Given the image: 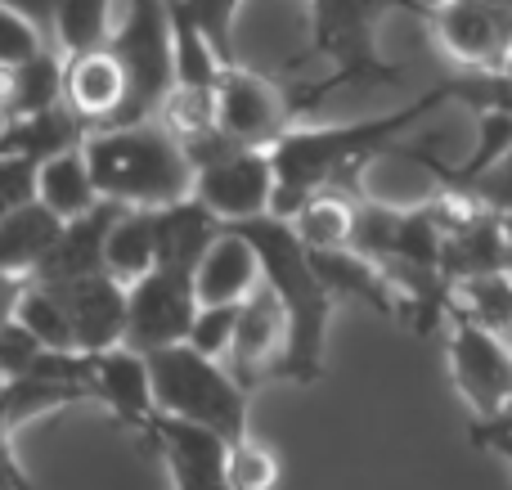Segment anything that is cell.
I'll return each mask as SVG.
<instances>
[{"instance_id":"cell-23","label":"cell","mask_w":512,"mask_h":490,"mask_svg":"<svg viewBox=\"0 0 512 490\" xmlns=\"http://www.w3.org/2000/svg\"><path fill=\"white\" fill-rule=\"evenodd\" d=\"M355 207L360 198L346 189H315L297 212L288 216L297 239L310 252H328V248H351V230H355Z\"/></svg>"},{"instance_id":"cell-19","label":"cell","mask_w":512,"mask_h":490,"mask_svg":"<svg viewBox=\"0 0 512 490\" xmlns=\"http://www.w3.org/2000/svg\"><path fill=\"white\" fill-rule=\"evenodd\" d=\"M81 140H86V126H81V117L59 99V104L41 108V113L9 117L5 131H0V153H18V158H32L36 167H41L54 153L77 149Z\"/></svg>"},{"instance_id":"cell-6","label":"cell","mask_w":512,"mask_h":490,"mask_svg":"<svg viewBox=\"0 0 512 490\" xmlns=\"http://www.w3.org/2000/svg\"><path fill=\"white\" fill-rule=\"evenodd\" d=\"M194 311H198L194 266L153 261L135 284H126L122 342L131 351H158V347H171V342H185Z\"/></svg>"},{"instance_id":"cell-34","label":"cell","mask_w":512,"mask_h":490,"mask_svg":"<svg viewBox=\"0 0 512 490\" xmlns=\"http://www.w3.org/2000/svg\"><path fill=\"white\" fill-rule=\"evenodd\" d=\"M504 270L512 275V212H504Z\"/></svg>"},{"instance_id":"cell-4","label":"cell","mask_w":512,"mask_h":490,"mask_svg":"<svg viewBox=\"0 0 512 490\" xmlns=\"http://www.w3.org/2000/svg\"><path fill=\"white\" fill-rule=\"evenodd\" d=\"M391 9H405L418 18L432 14L427 0H310V50L328 59V77L315 86H283L297 122H306L319 108V99L337 86H360V81L387 86L400 77L396 63H382L373 50V32Z\"/></svg>"},{"instance_id":"cell-20","label":"cell","mask_w":512,"mask_h":490,"mask_svg":"<svg viewBox=\"0 0 512 490\" xmlns=\"http://www.w3.org/2000/svg\"><path fill=\"white\" fill-rule=\"evenodd\" d=\"M63 221L45 203H23L14 212L0 216V275H23L32 279V270L41 266V257L50 252V243L59 239Z\"/></svg>"},{"instance_id":"cell-31","label":"cell","mask_w":512,"mask_h":490,"mask_svg":"<svg viewBox=\"0 0 512 490\" xmlns=\"http://www.w3.org/2000/svg\"><path fill=\"white\" fill-rule=\"evenodd\" d=\"M9 432H14V423H9L5 383H0V490H32V486H27V477H23V468H18V459H14Z\"/></svg>"},{"instance_id":"cell-25","label":"cell","mask_w":512,"mask_h":490,"mask_svg":"<svg viewBox=\"0 0 512 490\" xmlns=\"http://www.w3.org/2000/svg\"><path fill=\"white\" fill-rule=\"evenodd\" d=\"M108 32H113V0H54L50 41L63 54L104 45Z\"/></svg>"},{"instance_id":"cell-28","label":"cell","mask_w":512,"mask_h":490,"mask_svg":"<svg viewBox=\"0 0 512 490\" xmlns=\"http://www.w3.org/2000/svg\"><path fill=\"white\" fill-rule=\"evenodd\" d=\"M36 198V162L18 153H0V216Z\"/></svg>"},{"instance_id":"cell-12","label":"cell","mask_w":512,"mask_h":490,"mask_svg":"<svg viewBox=\"0 0 512 490\" xmlns=\"http://www.w3.org/2000/svg\"><path fill=\"white\" fill-rule=\"evenodd\" d=\"M90 396L108 405L126 432L149 441L153 423H158V405H153V378L144 351H131L126 342L104 347L90 356Z\"/></svg>"},{"instance_id":"cell-35","label":"cell","mask_w":512,"mask_h":490,"mask_svg":"<svg viewBox=\"0 0 512 490\" xmlns=\"http://www.w3.org/2000/svg\"><path fill=\"white\" fill-rule=\"evenodd\" d=\"M499 72H508V77H512V50H508V59H504V68H499Z\"/></svg>"},{"instance_id":"cell-8","label":"cell","mask_w":512,"mask_h":490,"mask_svg":"<svg viewBox=\"0 0 512 490\" xmlns=\"http://www.w3.org/2000/svg\"><path fill=\"white\" fill-rule=\"evenodd\" d=\"M445 356L459 396L468 401L472 419H486L512 396V351L486 324H477L459 302L445 315Z\"/></svg>"},{"instance_id":"cell-30","label":"cell","mask_w":512,"mask_h":490,"mask_svg":"<svg viewBox=\"0 0 512 490\" xmlns=\"http://www.w3.org/2000/svg\"><path fill=\"white\" fill-rule=\"evenodd\" d=\"M468 441H472L477 450H495V455H508V450H512V396H508L504 405H499L495 414H486V419H472Z\"/></svg>"},{"instance_id":"cell-32","label":"cell","mask_w":512,"mask_h":490,"mask_svg":"<svg viewBox=\"0 0 512 490\" xmlns=\"http://www.w3.org/2000/svg\"><path fill=\"white\" fill-rule=\"evenodd\" d=\"M5 9H14V14L32 18L36 27H41L45 36H50V14H54V0H0Z\"/></svg>"},{"instance_id":"cell-14","label":"cell","mask_w":512,"mask_h":490,"mask_svg":"<svg viewBox=\"0 0 512 490\" xmlns=\"http://www.w3.org/2000/svg\"><path fill=\"white\" fill-rule=\"evenodd\" d=\"M63 104L81 117L86 131L113 126L126 108V72L117 63V54L104 45L63 54Z\"/></svg>"},{"instance_id":"cell-22","label":"cell","mask_w":512,"mask_h":490,"mask_svg":"<svg viewBox=\"0 0 512 490\" xmlns=\"http://www.w3.org/2000/svg\"><path fill=\"white\" fill-rule=\"evenodd\" d=\"M36 203H45L59 221H72V216L90 212L99 203V189L90 180V167H86V153L68 149V153H54L36 167Z\"/></svg>"},{"instance_id":"cell-18","label":"cell","mask_w":512,"mask_h":490,"mask_svg":"<svg viewBox=\"0 0 512 490\" xmlns=\"http://www.w3.org/2000/svg\"><path fill=\"white\" fill-rule=\"evenodd\" d=\"M117 212H122V203L99 198L90 212L63 221L59 239L50 243V252H45L41 266L32 270V279H41V284H59V279H77V275H95V270H104V239H108V225L117 221Z\"/></svg>"},{"instance_id":"cell-24","label":"cell","mask_w":512,"mask_h":490,"mask_svg":"<svg viewBox=\"0 0 512 490\" xmlns=\"http://www.w3.org/2000/svg\"><path fill=\"white\" fill-rule=\"evenodd\" d=\"M63 99V50L45 45L18 68H5V117L41 113Z\"/></svg>"},{"instance_id":"cell-11","label":"cell","mask_w":512,"mask_h":490,"mask_svg":"<svg viewBox=\"0 0 512 490\" xmlns=\"http://www.w3.org/2000/svg\"><path fill=\"white\" fill-rule=\"evenodd\" d=\"M283 347H288V315H283V302L265 284H256L239 302L234 338H230V351H225L221 365L230 369L248 392H256L261 383L279 378Z\"/></svg>"},{"instance_id":"cell-13","label":"cell","mask_w":512,"mask_h":490,"mask_svg":"<svg viewBox=\"0 0 512 490\" xmlns=\"http://www.w3.org/2000/svg\"><path fill=\"white\" fill-rule=\"evenodd\" d=\"M36 284H41V279H36ZM50 288L59 293L63 311H68L77 351H104V347H117V342H122L126 284H117L108 270L77 275V279H59V284H50Z\"/></svg>"},{"instance_id":"cell-9","label":"cell","mask_w":512,"mask_h":490,"mask_svg":"<svg viewBox=\"0 0 512 490\" xmlns=\"http://www.w3.org/2000/svg\"><path fill=\"white\" fill-rule=\"evenodd\" d=\"M427 23L459 68H504L512 50V0H436Z\"/></svg>"},{"instance_id":"cell-10","label":"cell","mask_w":512,"mask_h":490,"mask_svg":"<svg viewBox=\"0 0 512 490\" xmlns=\"http://www.w3.org/2000/svg\"><path fill=\"white\" fill-rule=\"evenodd\" d=\"M194 198L216 221H248L270 212L274 162L270 149H230L194 171Z\"/></svg>"},{"instance_id":"cell-17","label":"cell","mask_w":512,"mask_h":490,"mask_svg":"<svg viewBox=\"0 0 512 490\" xmlns=\"http://www.w3.org/2000/svg\"><path fill=\"white\" fill-rule=\"evenodd\" d=\"M261 284V261L248 234H239L234 225L221 221V234L207 243V252L194 266V297L198 306L216 302H243L252 288Z\"/></svg>"},{"instance_id":"cell-36","label":"cell","mask_w":512,"mask_h":490,"mask_svg":"<svg viewBox=\"0 0 512 490\" xmlns=\"http://www.w3.org/2000/svg\"><path fill=\"white\" fill-rule=\"evenodd\" d=\"M0 383H5V374H0Z\"/></svg>"},{"instance_id":"cell-27","label":"cell","mask_w":512,"mask_h":490,"mask_svg":"<svg viewBox=\"0 0 512 490\" xmlns=\"http://www.w3.org/2000/svg\"><path fill=\"white\" fill-rule=\"evenodd\" d=\"M234 320H239V302L198 306L194 320H189L185 342H189L194 351H203V356L225 360V351H230V338H234Z\"/></svg>"},{"instance_id":"cell-7","label":"cell","mask_w":512,"mask_h":490,"mask_svg":"<svg viewBox=\"0 0 512 490\" xmlns=\"http://www.w3.org/2000/svg\"><path fill=\"white\" fill-rule=\"evenodd\" d=\"M216 131L239 149H270L288 126H297L283 81L265 77L248 63H225L216 77Z\"/></svg>"},{"instance_id":"cell-16","label":"cell","mask_w":512,"mask_h":490,"mask_svg":"<svg viewBox=\"0 0 512 490\" xmlns=\"http://www.w3.org/2000/svg\"><path fill=\"white\" fill-rule=\"evenodd\" d=\"M306 252H310V248H306ZM310 261H315V270H319V279H324V288L333 293V302H360V306H369L373 315H382V320L405 324V306H400V293H396V284L387 279V270H382L378 261H369L364 252H355V248L310 252Z\"/></svg>"},{"instance_id":"cell-15","label":"cell","mask_w":512,"mask_h":490,"mask_svg":"<svg viewBox=\"0 0 512 490\" xmlns=\"http://www.w3.org/2000/svg\"><path fill=\"white\" fill-rule=\"evenodd\" d=\"M149 446L162 450L176 490H234L225 477V437H216V432L158 414Z\"/></svg>"},{"instance_id":"cell-1","label":"cell","mask_w":512,"mask_h":490,"mask_svg":"<svg viewBox=\"0 0 512 490\" xmlns=\"http://www.w3.org/2000/svg\"><path fill=\"white\" fill-rule=\"evenodd\" d=\"M441 104H450L445 86L436 81L405 108L382 117H364V122H333V126H288L279 140L270 144L274 162V198L270 212L288 221L315 189H346L360 194V180L391 144L405 131H414L423 117H432Z\"/></svg>"},{"instance_id":"cell-29","label":"cell","mask_w":512,"mask_h":490,"mask_svg":"<svg viewBox=\"0 0 512 490\" xmlns=\"http://www.w3.org/2000/svg\"><path fill=\"white\" fill-rule=\"evenodd\" d=\"M463 189H468L477 203L495 207V212H512V149H508L490 171H481L477 180H468Z\"/></svg>"},{"instance_id":"cell-2","label":"cell","mask_w":512,"mask_h":490,"mask_svg":"<svg viewBox=\"0 0 512 490\" xmlns=\"http://www.w3.org/2000/svg\"><path fill=\"white\" fill-rule=\"evenodd\" d=\"M239 234H248L256 261H261V284L283 302L288 315V347L279 360L283 383H319L328 351V320H333V293L324 288L306 243L297 239L292 221L274 212L248 216V221H225Z\"/></svg>"},{"instance_id":"cell-33","label":"cell","mask_w":512,"mask_h":490,"mask_svg":"<svg viewBox=\"0 0 512 490\" xmlns=\"http://www.w3.org/2000/svg\"><path fill=\"white\" fill-rule=\"evenodd\" d=\"M23 284H27L23 275H0V324L14 315V302H18V293H23Z\"/></svg>"},{"instance_id":"cell-21","label":"cell","mask_w":512,"mask_h":490,"mask_svg":"<svg viewBox=\"0 0 512 490\" xmlns=\"http://www.w3.org/2000/svg\"><path fill=\"white\" fill-rule=\"evenodd\" d=\"M158 261V225L153 207H122L104 239V270L117 284H135Z\"/></svg>"},{"instance_id":"cell-5","label":"cell","mask_w":512,"mask_h":490,"mask_svg":"<svg viewBox=\"0 0 512 490\" xmlns=\"http://www.w3.org/2000/svg\"><path fill=\"white\" fill-rule=\"evenodd\" d=\"M153 378V405L167 419H185L225 441L248 437V387L221 360L194 351L189 342L144 351Z\"/></svg>"},{"instance_id":"cell-3","label":"cell","mask_w":512,"mask_h":490,"mask_svg":"<svg viewBox=\"0 0 512 490\" xmlns=\"http://www.w3.org/2000/svg\"><path fill=\"white\" fill-rule=\"evenodd\" d=\"M81 153H86L99 198H108V203L167 207L194 194V162L158 117L86 131Z\"/></svg>"},{"instance_id":"cell-26","label":"cell","mask_w":512,"mask_h":490,"mask_svg":"<svg viewBox=\"0 0 512 490\" xmlns=\"http://www.w3.org/2000/svg\"><path fill=\"white\" fill-rule=\"evenodd\" d=\"M225 477L234 490H279L283 459L274 446H265L248 432L239 441H225Z\"/></svg>"}]
</instances>
